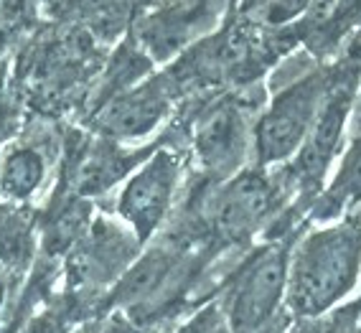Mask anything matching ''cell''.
I'll use <instances>...</instances> for the list:
<instances>
[{
	"label": "cell",
	"instance_id": "7a4b0ae2",
	"mask_svg": "<svg viewBox=\"0 0 361 333\" xmlns=\"http://www.w3.org/2000/svg\"><path fill=\"white\" fill-rule=\"evenodd\" d=\"M293 239L285 237L255 250L226 282L224 315L232 333H267L285 320V288Z\"/></svg>",
	"mask_w": 361,
	"mask_h": 333
},
{
	"label": "cell",
	"instance_id": "3957f363",
	"mask_svg": "<svg viewBox=\"0 0 361 333\" xmlns=\"http://www.w3.org/2000/svg\"><path fill=\"white\" fill-rule=\"evenodd\" d=\"M338 79L326 69H316L288 84L272 97L252 133L259 166L288 163L303 145L305 135L316 125L323 104L334 92Z\"/></svg>",
	"mask_w": 361,
	"mask_h": 333
},
{
	"label": "cell",
	"instance_id": "4fadbf2b",
	"mask_svg": "<svg viewBox=\"0 0 361 333\" xmlns=\"http://www.w3.org/2000/svg\"><path fill=\"white\" fill-rule=\"evenodd\" d=\"M44 158L31 147H16L3 160L0 171V191L8 199H28L44 181Z\"/></svg>",
	"mask_w": 361,
	"mask_h": 333
},
{
	"label": "cell",
	"instance_id": "8992f818",
	"mask_svg": "<svg viewBox=\"0 0 361 333\" xmlns=\"http://www.w3.org/2000/svg\"><path fill=\"white\" fill-rule=\"evenodd\" d=\"M280 201L278 186L262 171H239L226 178L212 206L214 226L221 237L242 242L272 217Z\"/></svg>",
	"mask_w": 361,
	"mask_h": 333
},
{
	"label": "cell",
	"instance_id": "9c48e42d",
	"mask_svg": "<svg viewBox=\"0 0 361 333\" xmlns=\"http://www.w3.org/2000/svg\"><path fill=\"white\" fill-rule=\"evenodd\" d=\"M214 20L212 0H180L137 23V44L150 59L168 61L183 52L196 36L204 33V26Z\"/></svg>",
	"mask_w": 361,
	"mask_h": 333
},
{
	"label": "cell",
	"instance_id": "ba28073f",
	"mask_svg": "<svg viewBox=\"0 0 361 333\" xmlns=\"http://www.w3.org/2000/svg\"><path fill=\"white\" fill-rule=\"evenodd\" d=\"M194 150L204 171L216 178H232L247 155V122L234 102H216L199 117Z\"/></svg>",
	"mask_w": 361,
	"mask_h": 333
},
{
	"label": "cell",
	"instance_id": "2e32d148",
	"mask_svg": "<svg viewBox=\"0 0 361 333\" xmlns=\"http://www.w3.org/2000/svg\"><path fill=\"white\" fill-rule=\"evenodd\" d=\"M82 6L90 26L102 36H115L125 28V13H128L125 0H84Z\"/></svg>",
	"mask_w": 361,
	"mask_h": 333
},
{
	"label": "cell",
	"instance_id": "ac0fdd59",
	"mask_svg": "<svg viewBox=\"0 0 361 333\" xmlns=\"http://www.w3.org/2000/svg\"><path fill=\"white\" fill-rule=\"evenodd\" d=\"M16 122H18V104H16V97L11 92V87L0 77V143L13 133Z\"/></svg>",
	"mask_w": 361,
	"mask_h": 333
},
{
	"label": "cell",
	"instance_id": "30bf717a",
	"mask_svg": "<svg viewBox=\"0 0 361 333\" xmlns=\"http://www.w3.org/2000/svg\"><path fill=\"white\" fill-rule=\"evenodd\" d=\"M153 150L123 153L115 143H94L79 153L77 163L71 168V188L79 196H94L112 188L123 176L130 174L135 163H142Z\"/></svg>",
	"mask_w": 361,
	"mask_h": 333
},
{
	"label": "cell",
	"instance_id": "5b68a950",
	"mask_svg": "<svg viewBox=\"0 0 361 333\" xmlns=\"http://www.w3.org/2000/svg\"><path fill=\"white\" fill-rule=\"evenodd\" d=\"M178 178L180 163L173 150H153L128 178L117 199V214L125 219L140 244L148 242L163 224L173 204Z\"/></svg>",
	"mask_w": 361,
	"mask_h": 333
},
{
	"label": "cell",
	"instance_id": "277c9868",
	"mask_svg": "<svg viewBox=\"0 0 361 333\" xmlns=\"http://www.w3.org/2000/svg\"><path fill=\"white\" fill-rule=\"evenodd\" d=\"M356 82L338 79L331 97L323 104L316 125L305 135L303 145L288 160V181L300 191L305 201H313L321 193L323 178L329 174L336 153L341 150L343 133L351 109H354Z\"/></svg>",
	"mask_w": 361,
	"mask_h": 333
},
{
	"label": "cell",
	"instance_id": "52a82bcc",
	"mask_svg": "<svg viewBox=\"0 0 361 333\" xmlns=\"http://www.w3.org/2000/svg\"><path fill=\"white\" fill-rule=\"evenodd\" d=\"M171 84L155 77L133 84L104 99L94 115V130L110 140H133L153 133L171 109Z\"/></svg>",
	"mask_w": 361,
	"mask_h": 333
},
{
	"label": "cell",
	"instance_id": "9a60e30c",
	"mask_svg": "<svg viewBox=\"0 0 361 333\" xmlns=\"http://www.w3.org/2000/svg\"><path fill=\"white\" fill-rule=\"evenodd\" d=\"M285 333H361V298L313 318H293Z\"/></svg>",
	"mask_w": 361,
	"mask_h": 333
},
{
	"label": "cell",
	"instance_id": "6da1fadb",
	"mask_svg": "<svg viewBox=\"0 0 361 333\" xmlns=\"http://www.w3.org/2000/svg\"><path fill=\"white\" fill-rule=\"evenodd\" d=\"M361 277V206L310 229L290 247L285 308L313 318L341 305Z\"/></svg>",
	"mask_w": 361,
	"mask_h": 333
},
{
	"label": "cell",
	"instance_id": "8fae6325",
	"mask_svg": "<svg viewBox=\"0 0 361 333\" xmlns=\"http://www.w3.org/2000/svg\"><path fill=\"white\" fill-rule=\"evenodd\" d=\"M252 52L255 46L245 28H226L214 39L194 46V52L188 56V69L196 77L221 82L226 77L242 74L252 64Z\"/></svg>",
	"mask_w": 361,
	"mask_h": 333
},
{
	"label": "cell",
	"instance_id": "7c38bea8",
	"mask_svg": "<svg viewBox=\"0 0 361 333\" xmlns=\"http://www.w3.org/2000/svg\"><path fill=\"white\" fill-rule=\"evenodd\" d=\"M356 206H361V135H356L346 147L329 188L310 201V217L329 224Z\"/></svg>",
	"mask_w": 361,
	"mask_h": 333
},
{
	"label": "cell",
	"instance_id": "e0dca14e",
	"mask_svg": "<svg viewBox=\"0 0 361 333\" xmlns=\"http://www.w3.org/2000/svg\"><path fill=\"white\" fill-rule=\"evenodd\" d=\"M178 333H232V328L226 323V315L219 305H207L201 308L194 318H188L178 328Z\"/></svg>",
	"mask_w": 361,
	"mask_h": 333
},
{
	"label": "cell",
	"instance_id": "5bb4252c",
	"mask_svg": "<svg viewBox=\"0 0 361 333\" xmlns=\"http://www.w3.org/2000/svg\"><path fill=\"white\" fill-rule=\"evenodd\" d=\"M310 6L313 0H247L242 16L250 26L285 28L308 13Z\"/></svg>",
	"mask_w": 361,
	"mask_h": 333
}]
</instances>
